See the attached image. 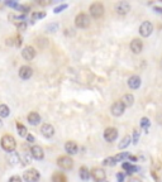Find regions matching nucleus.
Instances as JSON below:
<instances>
[{"label": "nucleus", "mask_w": 162, "mask_h": 182, "mask_svg": "<svg viewBox=\"0 0 162 182\" xmlns=\"http://www.w3.org/2000/svg\"><path fill=\"white\" fill-rule=\"evenodd\" d=\"M128 157H129V154H128L127 152H120V153H118L117 156H114V158H115L117 162H122V161H124Z\"/></svg>", "instance_id": "obj_29"}, {"label": "nucleus", "mask_w": 162, "mask_h": 182, "mask_svg": "<svg viewBox=\"0 0 162 182\" xmlns=\"http://www.w3.org/2000/svg\"><path fill=\"white\" fill-rule=\"evenodd\" d=\"M10 114V110L8 105L5 104H0V118H8Z\"/></svg>", "instance_id": "obj_26"}, {"label": "nucleus", "mask_w": 162, "mask_h": 182, "mask_svg": "<svg viewBox=\"0 0 162 182\" xmlns=\"http://www.w3.org/2000/svg\"><path fill=\"white\" fill-rule=\"evenodd\" d=\"M152 32H153V24H152L151 22L146 20V22H143V23L139 25V34H141L142 37H144V38L150 37V36L152 34Z\"/></svg>", "instance_id": "obj_6"}, {"label": "nucleus", "mask_w": 162, "mask_h": 182, "mask_svg": "<svg viewBox=\"0 0 162 182\" xmlns=\"http://www.w3.org/2000/svg\"><path fill=\"white\" fill-rule=\"evenodd\" d=\"M79 176H80V178L83 180V181H89V178H90V171H89V168H87L86 166H83L80 168Z\"/></svg>", "instance_id": "obj_22"}, {"label": "nucleus", "mask_w": 162, "mask_h": 182, "mask_svg": "<svg viewBox=\"0 0 162 182\" xmlns=\"http://www.w3.org/2000/svg\"><path fill=\"white\" fill-rule=\"evenodd\" d=\"M138 137H139L138 130H134V133H133V143H134V144H137V142H138Z\"/></svg>", "instance_id": "obj_39"}, {"label": "nucleus", "mask_w": 162, "mask_h": 182, "mask_svg": "<svg viewBox=\"0 0 162 182\" xmlns=\"http://www.w3.org/2000/svg\"><path fill=\"white\" fill-rule=\"evenodd\" d=\"M101 182H108V181H106V180H105V181H101Z\"/></svg>", "instance_id": "obj_45"}, {"label": "nucleus", "mask_w": 162, "mask_h": 182, "mask_svg": "<svg viewBox=\"0 0 162 182\" xmlns=\"http://www.w3.org/2000/svg\"><path fill=\"white\" fill-rule=\"evenodd\" d=\"M128 182H142L139 178H136V177H132V178H129V181Z\"/></svg>", "instance_id": "obj_41"}, {"label": "nucleus", "mask_w": 162, "mask_h": 182, "mask_svg": "<svg viewBox=\"0 0 162 182\" xmlns=\"http://www.w3.org/2000/svg\"><path fill=\"white\" fill-rule=\"evenodd\" d=\"M5 4H6L8 6H10V8H14V9H17V8L19 6V4H18L17 2H5Z\"/></svg>", "instance_id": "obj_37"}, {"label": "nucleus", "mask_w": 162, "mask_h": 182, "mask_svg": "<svg viewBox=\"0 0 162 182\" xmlns=\"http://www.w3.org/2000/svg\"><path fill=\"white\" fill-rule=\"evenodd\" d=\"M141 83H142L141 77L137 76V75H133V76H130V77L128 78V86H129V89H132V90H137V89H139Z\"/></svg>", "instance_id": "obj_16"}, {"label": "nucleus", "mask_w": 162, "mask_h": 182, "mask_svg": "<svg viewBox=\"0 0 162 182\" xmlns=\"http://www.w3.org/2000/svg\"><path fill=\"white\" fill-rule=\"evenodd\" d=\"M118 138V129L117 128H113V127H109L104 130V139L106 142H114L115 139Z\"/></svg>", "instance_id": "obj_9"}, {"label": "nucleus", "mask_w": 162, "mask_h": 182, "mask_svg": "<svg viewBox=\"0 0 162 182\" xmlns=\"http://www.w3.org/2000/svg\"><path fill=\"white\" fill-rule=\"evenodd\" d=\"M129 48H130V51L134 54H139L143 51V42H142V39H139V38L132 39L130 44H129Z\"/></svg>", "instance_id": "obj_11"}, {"label": "nucleus", "mask_w": 162, "mask_h": 182, "mask_svg": "<svg viewBox=\"0 0 162 182\" xmlns=\"http://www.w3.org/2000/svg\"><path fill=\"white\" fill-rule=\"evenodd\" d=\"M63 33H65V36H67V37H70V36H75V31L72 29H70V28H66V29L63 31Z\"/></svg>", "instance_id": "obj_35"}, {"label": "nucleus", "mask_w": 162, "mask_h": 182, "mask_svg": "<svg viewBox=\"0 0 162 182\" xmlns=\"http://www.w3.org/2000/svg\"><path fill=\"white\" fill-rule=\"evenodd\" d=\"M117 164V161L114 157H106L104 161H103V166H106V167H113Z\"/></svg>", "instance_id": "obj_28"}, {"label": "nucleus", "mask_w": 162, "mask_h": 182, "mask_svg": "<svg viewBox=\"0 0 162 182\" xmlns=\"http://www.w3.org/2000/svg\"><path fill=\"white\" fill-rule=\"evenodd\" d=\"M117 180L118 182H124V173H122V172L117 173Z\"/></svg>", "instance_id": "obj_40"}, {"label": "nucleus", "mask_w": 162, "mask_h": 182, "mask_svg": "<svg viewBox=\"0 0 162 182\" xmlns=\"http://www.w3.org/2000/svg\"><path fill=\"white\" fill-rule=\"evenodd\" d=\"M40 134L47 139L52 138L53 135H55V128H53V125H51L48 123L42 124V127H40Z\"/></svg>", "instance_id": "obj_12"}, {"label": "nucleus", "mask_w": 162, "mask_h": 182, "mask_svg": "<svg viewBox=\"0 0 162 182\" xmlns=\"http://www.w3.org/2000/svg\"><path fill=\"white\" fill-rule=\"evenodd\" d=\"M67 6H69V4H62V5H58V6H56V8H55L53 13H55V14H58V13L63 11L65 9H67Z\"/></svg>", "instance_id": "obj_31"}, {"label": "nucleus", "mask_w": 162, "mask_h": 182, "mask_svg": "<svg viewBox=\"0 0 162 182\" xmlns=\"http://www.w3.org/2000/svg\"><path fill=\"white\" fill-rule=\"evenodd\" d=\"M160 66H161V68H162V58H161V61H160Z\"/></svg>", "instance_id": "obj_44"}, {"label": "nucleus", "mask_w": 162, "mask_h": 182, "mask_svg": "<svg viewBox=\"0 0 162 182\" xmlns=\"http://www.w3.org/2000/svg\"><path fill=\"white\" fill-rule=\"evenodd\" d=\"M3 127V121H2V119H0V128Z\"/></svg>", "instance_id": "obj_43"}, {"label": "nucleus", "mask_w": 162, "mask_h": 182, "mask_svg": "<svg viewBox=\"0 0 162 182\" xmlns=\"http://www.w3.org/2000/svg\"><path fill=\"white\" fill-rule=\"evenodd\" d=\"M18 75H19V77L22 78V80H29L31 77H32V75H33V70H32V67H29V66H22L20 68H19V72H18Z\"/></svg>", "instance_id": "obj_14"}, {"label": "nucleus", "mask_w": 162, "mask_h": 182, "mask_svg": "<svg viewBox=\"0 0 162 182\" xmlns=\"http://www.w3.org/2000/svg\"><path fill=\"white\" fill-rule=\"evenodd\" d=\"M148 125H150V120H148V118H142L141 119V127L144 128V129H147Z\"/></svg>", "instance_id": "obj_34"}, {"label": "nucleus", "mask_w": 162, "mask_h": 182, "mask_svg": "<svg viewBox=\"0 0 162 182\" xmlns=\"http://www.w3.org/2000/svg\"><path fill=\"white\" fill-rule=\"evenodd\" d=\"M17 130H18V134L20 138H24L27 137V134H28V130H27V128L24 127V125L19 121H17Z\"/></svg>", "instance_id": "obj_24"}, {"label": "nucleus", "mask_w": 162, "mask_h": 182, "mask_svg": "<svg viewBox=\"0 0 162 182\" xmlns=\"http://www.w3.org/2000/svg\"><path fill=\"white\" fill-rule=\"evenodd\" d=\"M17 10H19V11L23 13V14H25V13H28V11L31 10V8L27 6V5H20V4H19V6L17 8Z\"/></svg>", "instance_id": "obj_32"}, {"label": "nucleus", "mask_w": 162, "mask_h": 182, "mask_svg": "<svg viewBox=\"0 0 162 182\" xmlns=\"http://www.w3.org/2000/svg\"><path fill=\"white\" fill-rule=\"evenodd\" d=\"M29 153H31L32 158H34V159H37V161H40V159L45 158V152H43V149L40 148L39 146H33V147L31 148Z\"/></svg>", "instance_id": "obj_15"}, {"label": "nucleus", "mask_w": 162, "mask_h": 182, "mask_svg": "<svg viewBox=\"0 0 162 182\" xmlns=\"http://www.w3.org/2000/svg\"><path fill=\"white\" fill-rule=\"evenodd\" d=\"M27 120L31 125H38L40 123V115L37 113V111H32L27 115Z\"/></svg>", "instance_id": "obj_19"}, {"label": "nucleus", "mask_w": 162, "mask_h": 182, "mask_svg": "<svg viewBox=\"0 0 162 182\" xmlns=\"http://www.w3.org/2000/svg\"><path fill=\"white\" fill-rule=\"evenodd\" d=\"M8 182H23V181H22V178L19 176H11Z\"/></svg>", "instance_id": "obj_38"}, {"label": "nucleus", "mask_w": 162, "mask_h": 182, "mask_svg": "<svg viewBox=\"0 0 162 182\" xmlns=\"http://www.w3.org/2000/svg\"><path fill=\"white\" fill-rule=\"evenodd\" d=\"M115 11L119 15H127L130 11V4L127 2H119L115 4Z\"/></svg>", "instance_id": "obj_10"}, {"label": "nucleus", "mask_w": 162, "mask_h": 182, "mask_svg": "<svg viewBox=\"0 0 162 182\" xmlns=\"http://www.w3.org/2000/svg\"><path fill=\"white\" fill-rule=\"evenodd\" d=\"M130 142H132V138H130V135H126L123 139H122V142L119 143L118 148H119V149H124V148H127V147L130 144Z\"/></svg>", "instance_id": "obj_25"}, {"label": "nucleus", "mask_w": 162, "mask_h": 182, "mask_svg": "<svg viewBox=\"0 0 162 182\" xmlns=\"http://www.w3.org/2000/svg\"><path fill=\"white\" fill-rule=\"evenodd\" d=\"M90 176L92 177V180L95 182H101V181H105L106 178V173L103 168H100V167H95V168H92L90 171Z\"/></svg>", "instance_id": "obj_7"}, {"label": "nucleus", "mask_w": 162, "mask_h": 182, "mask_svg": "<svg viewBox=\"0 0 162 182\" xmlns=\"http://www.w3.org/2000/svg\"><path fill=\"white\" fill-rule=\"evenodd\" d=\"M57 166L60 167L61 170H65V171H69V170H72L74 167V159L69 156H60L57 158Z\"/></svg>", "instance_id": "obj_3"}, {"label": "nucleus", "mask_w": 162, "mask_h": 182, "mask_svg": "<svg viewBox=\"0 0 162 182\" xmlns=\"http://www.w3.org/2000/svg\"><path fill=\"white\" fill-rule=\"evenodd\" d=\"M89 10H90L91 17H92V18H95V19L101 18V17L104 15V5H103L101 3H99V2L92 3V4L90 5Z\"/></svg>", "instance_id": "obj_4"}, {"label": "nucleus", "mask_w": 162, "mask_h": 182, "mask_svg": "<svg viewBox=\"0 0 162 182\" xmlns=\"http://www.w3.org/2000/svg\"><path fill=\"white\" fill-rule=\"evenodd\" d=\"M0 143H2V148L10 153V152H14L15 148H17V141H15V138L10 135V134H5L2 137V141H0Z\"/></svg>", "instance_id": "obj_1"}, {"label": "nucleus", "mask_w": 162, "mask_h": 182, "mask_svg": "<svg viewBox=\"0 0 162 182\" xmlns=\"http://www.w3.org/2000/svg\"><path fill=\"white\" fill-rule=\"evenodd\" d=\"M122 167H123V170H126V171H127V173H128V175H132V173L137 172V171L139 170L137 166H134V164H132V163H129V162H124L123 164H122Z\"/></svg>", "instance_id": "obj_21"}, {"label": "nucleus", "mask_w": 162, "mask_h": 182, "mask_svg": "<svg viewBox=\"0 0 162 182\" xmlns=\"http://www.w3.org/2000/svg\"><path fill=\"white\" fill-rule=\"evenodd\" d=\"M45 17H46V13H45V11H33L32 15H31L32 23H34V22L38 20V19H42V18H45Z\"/></svg>", "instance_id": "obj_27"}, {"label": "nucleus", "mask_w": 162, "mask_h": 182, "mask_svg": "<svg viewBox=\"0 0 162 182\" xmlns=\"http://www.w3.org/2000/svg\"><path fill=\"white\" fill-rule=\"evenodd\" d=\"M46 31L47 32H56V31H58V23H51V24H48L47 27H46Z\"/></svg>", "instance_id": "obj_30"}, {"label": "nucleus", "mask_w": 162, "mask_h": 182, "mask_svg": "<svg viewBox=\"0 0 162 182\" xmlns=\"http://www.w3.org/2000/svg\"><path fill=\"white\" fill-rule=\"evenodd\" d=\"M90 23H91L90 17L86 13H79L75 18V25H76V28H79V29H86V28L90 25Z\"/></svg>", "instance_id": "obj_2"}, {"label": "nucleus", "mask_w": 162, "mask_h": 182, "mask_svg": "<svg viewBox=\"0 0 162 182\" xmlns=\"http://www.w3.org/2000/svg\"><path fill=\"white\" fill-rule=\"evenodd\" d=\"M25 138H27V142H28V143H34V142H36V138H34L33 134H29V133H28Z\"/></svg>", "instance_id": "obj_36"}, {"label": "nucleus", "mask_w": 162, "mask_h": 182, "mask_svg": "<svg viewBox=\"0 0 162 182\" xmlns=\"http://www.w3.org/2000/svg\"><path fill=\"white\" fill-rule=\"evenodd\" d=\"M39 178H40V175L38 172V170H36V168H29L23 173V180L25 182H38Z\"/></svg>", "instance_id": "obj_5"}, {"label": "nucleus", "mask_w": 162, "mask_h": 182, "mask_svg": "<svg viewBox=\"0 0 162 182\" xmlns=\"http://www.w3.org/2000/svg\"><path fill=\"white\" fill-rule=\"evenodd\" d=\"M52 182H67V178L62 172H56L52 175Z\"/></svg>", "instance_id": "obj_23"}, {"label": "nucleus", "mask_w": 162, "mask_h": 182, "mask_svg": "<svg viewBox=\"0 0 162 182\" xmlns=\"http://www.w3.org/2000/svg\"><path fill=\"white\" fill-rule=\"evenodd\" d=\"M120 101L124 104L126 108H130L134 104V96L132 94H126V95H123V97H122Z\"/></svg>", "instance_id": "obj_20"}, {"label": "nucleus", "mask_w": 162, "mask_h": 182, "mask_svg": "<svg viewBox=\"0 0 162 182\" xmlns=\"http://www.w3.org/2000/svg\"><path fill=\"white\" fill-rule=\"evenodd\" d=\"M17 28H18V31H19V32H24V31L27 29V23H25V22H20V23H18V24H17Z\"/></svg>", "instance_id": "obj_33"}, {"label": "nucleus", "mask_w": 162, "mask_h": 182, "mask_svg": "<svg viewBox=\"0 0 162 182\" xmlns=\"http://www.w3.org/2000/svg\"><path fill=\"white\" fill-rule=\"evenodd\" d=\"M65 150L67 152V154L74 156V154H76V153H77L79 147H77V144L75 142L69 141V142H66V144H65Z\"/></svg>", "instance_id": "obj_18"}, {"label": "nucleus", "mask_w": 162, "mask_h": 182, "mask_svg": "<svg viewBox=\"0 0 162 182\" xmlns=\"http://www.w3.org/2000/svg\"><path fill=\"white\" fill-rule=\"evenodd\" d=\"M6 159H8V163H9L10 166H15V164H18V163L20 162V156H19L18 152L14 150V152L8 153Z\"/></svg>", "instance_id": "obj_17"}, {"label": "nucleus", "mask_w": 162, "mask_h": 182, "mask_svg": "<svg viewBox=\"0 0 162 182\" xmlns=\"http://www.w3.org/2000/svg\"><path fill=\"white\" fill-rule=\"evenodd\" d=\"M124 111H126V106H124V104L122 103L120 100L119 101H115L110 106V113L114 116H122V115L124 114Z\"/></svg>", "instance_id": "obj_8"}, {"label": "nucleus", "mask_w": 162, "mask_h": 182, "mask_svg": "<svg viewBox=\"0 0 162 182\" xmlns=\"http://www.w3.org/2000/svg\"><path fill=\"white\" fill-rule=\"evenodd\" d=\"M128 158H129V161H133V162H136V161H137V157H134V156H129Z\"/></svg>", "instance_id": "obj_42"}, {"label": "nucleus", "mask_w": 162, "mask_h": 182, "mask_svg": "<svg viewBox=\"0 0 162 182\" xmlns=\"http://www.w3.org/2000/svg\"><path fill=\"white\" fill-rule=\"evenodd\" d=\"M22 57L25 61H32L36 57V49L32 46H27L22 49Z\"/></svg>", "instance_id": "obj_13"}]
</instances>
